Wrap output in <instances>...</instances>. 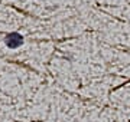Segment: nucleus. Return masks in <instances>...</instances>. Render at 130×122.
<instances>
[{
  "mask_svg": "<svg viewBox=\"0 0 130 122\" xmlns=\"http://www.w3.org/2000/svg\"><path fill=\"white\" fill-rule=\"evenodd\" d=\"M22 43H23V38L19 33H10V35L6 36V45L9 47H12V49L19 47Z\"/></svg>",
  "mask_w": 130,
  "mask_h": 122,
  "instance_id": "nucleus-1",
  "label": "nucleus"
}]
</instances>
